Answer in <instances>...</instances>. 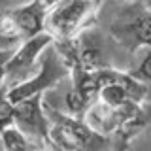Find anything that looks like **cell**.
<instances>
[{
	"mask_svg": "<svg viewBox=\"0 0 151 151\" xmlns=\"http://www.w3.org/2000/svg\"><path fill=\"white\" fill-rule=\"evenodd\" d=\"M51 44H53V36L45 30L23 40L13 49V53H9L6 57V81L15 85L19 81H23V78L27 79V74L34 68L38 57H42L45 47Z\"/></svg>",
	"mask_w": 151,
	"mask_h": 151,
	"instance_id": "cell-5",
	"label": "cell"
},
{
	"mask_svg": "<svg viewBox=\"0 0 151 151\" xmlns=\"http://www.w3.org/2000/svg\"><path fill=\"white\" fill-rule=\"evenodd\" d=\"M64 102H66V110H68L66 113H70V115H74V117L83 119L85 111H87L89 106L94 102V98L89 96V94H85L83 91H79V89L72 87L68 93H66Z\"/></svg>",
	"mask_w": 151,
	"mask_h": 151,
	"instance_id": "cell-10",
	"label": "cell"
},
{
	"mask_svg": "<svg viewBox=\"0 0 151 151\" xmlns=\"http://www.w3.org/2000/svg\"><path fill=\"white\" fill-rule=\"evenodd\" d=\"M13 125V102L8 98L6 91L0 93V130Z\"/></svg>",
	"mask_w": 151,
	"mask_h": 151,
	"instance_id": "cell-12",
	"label": "cell"
},
{
	"mask_svg": "<svg viewBox=\"0 0 151 151\" xmlns=\"http://www.w3.org/2000/svg\"><path fill=\"white\" fill-rule=\"evenodd\" d=\"M0 151H4V145H2V138H0Z\"/></svg>",
	"mask_w": 151,
	"mask_h": 151,
	"instance_id": "cell-17",
	"label": "cell"
},
{
	"mask_svg": "<svg viewBox=\"0 0 151 151\" xmlns=\"http://www.w3.org/2000/svg\"><path fill=\"white\" fill-rule=\"evenodd\" d=\"M0 138H2L4 151H36L34 142L23 134L15 125H9L0 130Z\"/></svg>",
	"mask_w": 151,
	"mask_h": 151,
	"instance_id": "cell-9",
	"label": "cell"
},
{
	"mask_svg": "<svg viewBox=\"0 0 151 151\" xmlns=\"http://www.w3.org/2000/svg\"><path fill=\"white\" fill-rule=\"evenodd\" d=\"M140 2H142V4H144V6L151 12V0H140Z\"/></svg>",
	"mask_w": 151,
	"mask_h": 151,
	"instance_id": "cell-16",
	"label": "cell"
},
{
	"mask_svg": "<svg viewBox=\"0 0 151 151\" xmlns=\"http://www.w3.org/2000/svg\"><path fill=\"white\" fill-rule=\"evenodd\" d=\"M13 125L34 142L47 138L51 123L44 108V94H32L13 104Z\"/></svg>",
	"mask_w": 151,
	"mask_h": 151,
	"instance_id": "cell-6",
	"label": "cell"
},
{
	"mask_svg": "<svg viewBox=\"0 0 151 151\" xmlns=\"http://www.w3.org/2000/svg\"><path fill=\"white\" fill-rule=\"evenodd\" d=\"M96 98H98L100 102L108 104V106H111V108H119V106H123L125 102H129V100H130L129 94H127V91L121 87L119 83H115V81H108V83H104L102 87L98 89ZM132 102H134V100H132Z\"/></svg>",
	"mask_w": 151,
	"mask_h": 151,
	"instance_id": "cell-11",
	"label": "cell"
},
{
	"mask_svg": "<svg viewBox=\"0 0 151 151\" xmlns=\"http://www.w3.org/2000/svg\"><path fill=\"white\" fill-rule=\"evenodd\" d=\"M34 142V140H32ZM34 147H36V151H68V149H64V147H60L59 144H55L53 140L47 136V138H44V140H38V142H34Z\"/></svg>",
	"mask_w": 151,
	"mask_h": 151,
	"instance_id": "cell-14",
	"label": "cell"
},
{
	"mask_svg": "<svg viewBox=\"0 0 151 151\" xmlns=\"http://www.w3.org/2000/svg\"><path fill=\"white\" fill-rule=\"evenodd\" d=\"M47 9H49V6H47L44 0H30L28 4L12 8L13 15H15V21H17L19 28H21L25 40L45 30Z\"/></svg>",
	"mask_w": 151,
	"mask_h": 151,
	"instance_id": "cell-7",
	"label": "cell"
},
{
	"mask_svg": "<svg viewBox=\"0 0 151 151\" xmlns=\"http://www.w3.org/2000/svg\"><path fill=\"white\" fill-rule=\"evenodd\" d=\"M130 74L134 76V78H138L140 81H144V83L151 81V47H149L147 53L144 55V59H142V63L138 64V68L132 70Z\"/></svg>",
	"mask_w": 151,
	"mask_h": 151,
	"instance_id": "cell-13",
	"label": "cell"
},
{
	"mask_svg": "<svg viewBox=\"0 0 151 151\" xmlns=\"http://www.w3.org/2000/svg\"><path fill=\"white\" fill-rule=\"evenodd\" d=\"M6 89V60H0V93H4Z\"/></svg>",
	"mask_w": 151,
	"mask_h": 151,
	"instance_id": "cell-15",
	"label": "cell"
},
{
	"mask_svg": "<svg viewBox=\"0 0 151 151\" xmlns=\"http://www.w3.org/2000/svg\"><path fill=\"white\" fill-rule=\"evenodd\" d=\"M66 76H70V68L66 66L63 60V57L59 55V51L55 49V45H47L45 51L42 53V68L40 72L34 74L32 78H27L23 81H19L15 85L6 89L8 98L13 104L19 100L32 96V94H44L47 89L57 87Z\"/></svg>",
	"mask_w": 151,
	"mask_h": 151,
	"instance_id": "cell-3",
	"label": "cell"
},
{
	"mask_svg": "<svg viewBox=\"0 0 151 151\" xmlns=\"http://www.w3.org/2000/svg\"><path fill=\"white\" fill-rule=\"evenodd\" d=\"M25 40L21 28H19L15 15L12 9H4L0 12V51H9L12 47L19 45Z\"/></svg>",
	"mask_w": 151,
	"mask_h": 151,
	"instance_id": "cell-8",
	"label": "cell"
},
{
	"mask_svg": "<svg viewBox=\"0 0 151 151\" xmlns=\"http://www.w3.org/2000/svg\"><path fill=\"white\" fill-rule=\"evenodd\" d=\"M100 6L102 0H59L47 9L45 32L53 36V42L79 36L91 27Z\"/></svg>",
	"mask_w": 151,
	"mask_h": 151,
	"instance_id": "cell-2",
	"label": "cell"
},
{
	"mask_svg": "<svg viewBox=\"0 0 151 151\" xmlns=\"http://www.w3.org/2000/svg\"><path fill=\"white\" fill-rule=\"evenodd\" d=\"M110 32L130 53H134L140 47H151V12L144 4L142 9H129L121 13L117 21H113Z\"/></svg>",
	"mask_w": 151,
	"mask_h": 151,
	"instance_id": "cell-4",
	"label": "cell"
},
{
	"mask_svg": "<svg viewBox=\"0 0 151 151\" xmlns=\"http://www.w3.org/2000/svg\"><path fill=\"white\" fill-rule=\"evenodd\" d=\"M47 119L51 123L49 138L68 151H110V136L93 130L85 119L63 113L44 102Z\"/></svg>",
	"mask_w": 151,
	"mask_h": 151,
	"instance_id": "cell-1",
	"label": "cell"
}]
</instances>
